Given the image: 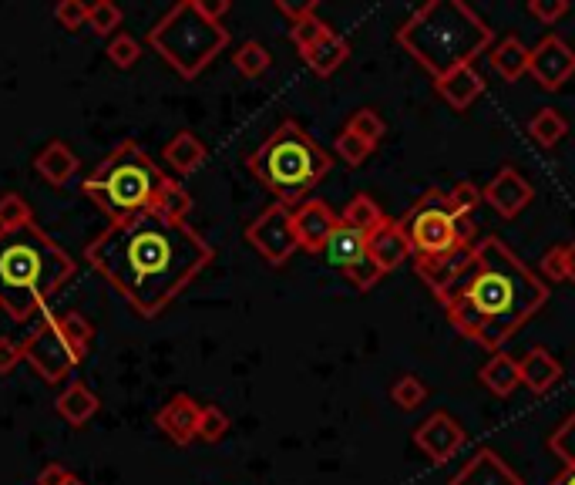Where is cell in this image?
Wrapping results in <instances>:
<instances>
[{
	"mask_svg": "<svg viewBox=\"0 0 575 485\" xmlns=\"http://www.w3.org/2000/svg\"><path fill=\"white\" fill-rule=\"evenodd\" d=\"M209 240L189 223L145 209L111 223L85 250L88 267L101 273L142 317H159L175 297L212 263Z\"/></svg>",
	"mask_w": 575,
	"mask_h": 485,
	"instance_id": "1",
	"label": "cell"
},
{
	"mask_svg": "<svg viewBox=\"0 0 575 485\" xmlns=\"http://www.w3.org/2000/svg\"><path fill=\"white\" fill-rule=\"evenodd\" d=\"M549 300V287L508 250L502 236L475 243L471 270L444 297L454 331L498 354Z\"/></svg>",
	"mask_w": 575,
	"mask_h": 485,
	"instance_id": "2",
	"label": "cell"
},
{
	"mask_svg": "<svg viewBox=\"0 0 575 485\" xmlns=\"http://www.w3.org/2000/svg\"><path fill=\"white\" fill-rule=\"evenodd\" d=\"M74 277V260L41 226L0 233V307L27 324Z\"/></svg>",
	"mask_w": 575,
	"mask_h": 485,
	"instance_id": "3",
	"label": "cell"
},
{
	"mask_svg": "<svg viewBox=\"0 0 575 485\" xmlns=\"http://www.w3.org/2000/svg\"><path fill=\"white\" fill-rule=\"evenodd\" d=\"M397 44L438 81L491 48V27L461 0H431L407 17Z\"/></svg>",
	"mask_w": 575,
	"mask_h": 485,
	"instance_id": "4",
	"label": "cell"
},
{
	"mask_svg": "<svg viewBox=\"0 0 575 485\" xmlns=\"http://www.w3.org/2000/svg\"><path fill=\"white\" fill-rule=\"evenodd\" d=\"M246 169L276 196V203L293 209L310 199V192L330 176L333 159L306 135V128L293 118L246 159Z\"/></svg>",
	"mask_w": 575,
	"mask_h": 485,
	"instance_id": "5",
	"label": "cell"
},
{
	"mask_svg": "<svg viewBox=\"0 0 575 485\" xmlns=\"http://www.w3.org/2000/svg\"><path fill=\"white\" fill-rule=\"evenodd\" d=\"M165 179L169 176L155 166L152 155H148L142 145L122 142L81 182V192H85L111 223H122V219H132L138 213H145V209H155V199H159Z\"/></svg>",
	"mask_w": 575,
	"mask_h": 485,
	"instance_id": "6",
	"label": "cell"
},
{
	"mask_svg": "<svg viewBox=\"0 0 575 485\" xmlns=\"http://www.w3.org/2000/svg\"><path fill=\"white\" fill-rule=\"evenodd\" d=\"M148 44L169 61L175 71L192 81L216 61V54L226 51L229 31L209 17L199 14L196 0H179L159 24L148 31Z\"/></svg>",
	"mask_w": 575,
	"mask_h": 485,
	"instance_id": "7",
	"label": "cell"
},
{
	"mask_svg": "<svg viewBox=\"0 0 575 485\" xmlns=\"http://www.w3.org/2000/svg\"><path fill=\"white\" fill-rule=\"evenodd\" d=\"M91 337H95V327H91L88 317H81V314L48 317L21 344L24 361L31 364L48 384H58L81 364Z\"/></svg>",
	"mask_w": 575,
	"mask_h": 485,
	"instance_id": "8",
	"label": "cell"
},
{
	"mask_svg": "<svg viewBox=\"0 0 575 485\" xmlns=\"http://www.w3.org/2000/svg\"><path fill=\"white\" fill-rule=\"evenodd\" d=\"M397 223H401L404 236L411 240L414 256H441L454 250V246H461L458 236H454V213L448 206V192L441 189L424 192Z\"/></svg>",
	"mask_w": 575,
	"mask_h": 485,
	"instance_id": "9",
	"label": "cell"
},
{
	"mask_svg": "<svg viewBox=\"0 0 575 485\" xmlns=\"http://www.w3.org/2000/svg\"><path fill=\"white\" fill-rule=\"evenodd\" d=\"M323 256H327L330 267H337L343 277L360 290H370L380 277H384V273L377 270V263L370 260V233L343 223V219L327 240V246H323Z\"/></svg>",
	"mask_w": 575,
	"mask_h": 485,
	"instance_id": "10",
	"label": "cell"
},
{
	"mask_svg": "<svg viewBox=\"0 0 575 485\" xmlns=\"http://www.w3.org/2000/svg\"><path fill=\"white\" fill-rule=\"evenodd\" d=\"M246 243L253 246L270 267H283V263L300 250L296 230H293V209H286L280 203L266 206L263 213L246 226Z\"/></svg>",
	"mask_w": 575,
	"mask_h": 485,
	"instance_id": "11",
	"label": "cell"
},
{
	"mask_svg": "<svg viewBox=\"0 0 575 485\" xmlns=\"http://www.w3.org/2000/svg\"><path fill=\"white\" fill-rule=\"evenodd\" d=\"M471 260H475V243L454 246V250L441 253V256H414V270H417V277L431 287V294L444 304V297H448L461 283V277L471 270Z\"/></svg>",
	"mask_w": 575,
	"mask_h": 485,
	"instance_id": "12",
	"label": "cell"
},
{
	"mask_svg": "<svg viewBox=\"0 0 575 485\" xmlns=\"http://www.w3.org/2000/svg\"><path fill=\"white\" fill-rule=\"evenodd\" d=\"M528 75L539 81L545 91H559L565 81L575 75V51L559 38V34H545V38L532 48Z\"/></svg>",
	"mask_w": 575,
	"mask_h": 485,
	"instance_id": "13",
	"label": "cell"
},
{
	"mask_svg": "<svg viewBox=\"0 0 575 485\" xmlns=\"http://www.w3.org/2000/svg\"><path fill=\"white\" fill-rule=\"evenodd\" d=\"M414 445L428 455L431 462H448L461 445H465V428L448 411H434L414 428Z\"/></svg>",
	"mask_w": 575,
	"mask_h": 485,
	"instance_id": "14",
	"label": "cell"
},
{
	"mask_svg": "<svg viewBox=\"0 0 575 485\" xmlns=\"http://www.w3.org/2000/svg\"><path fill=\"white\" fill-rule=\"evenodd\" d=\"M535 189L515 166L498 169V176L481 189V203H488L502 219H515L522 209L532 203Z\"/></svg>",
	"mask_w": 575,
	"mask_h": 485,
	"instance_id": "15",
	"label": "cell"
},
{
	"mask_svg": "<svg viewBox=\"0 0 575 485\" xmlns=\"http://www.w3.org/2000/svg\"><path fill=\"white\" fill-rule=\"evenodd\" d=\"M337 226H340V213H333L323 199H306L303 206L293 209L296 243H300V250L306 253H323V246H327Z\"/></svg>",
	"mask_w": 575,
	"mask_h": 485,
	"instance_id": "16",
	"label": "cell"
},
{
	"mask_svg": "<svg viewBox=\"0 0 575 485\" xmlns=\"http://www.w3.org/2000/svg\"><path fill=\"white\" fill-rule=\"evenodd\" d=\"M448 485H522V479L508 469L495 448H478V452L454 472V479Z\"/></svg>",
	"mask_w": 575,
	"mask_h": 485,
	"instance_id": "17",
	"label": "cell"
},
{
	"mask_svg": "<svg viewBox=\"0 0 575 485\" xmlns=\"http://www.w3.org/2000/svg\"><path fill=\"white\" fill-rule=\"evenodd\" d=\"M199 415H202V405H196L189 395H175L169 405L155 415V422H159V428L175 445H189L199 432Z\"/></svg>",
	"mask_w": 575,
	"mask_h": 485,
	"instance_id": "18",
	"label": "cell"
},
{
	"mask_svg": "<svg viewBox=\"0 0 575 485\" xmlns=\"http://www.w3.org/2000/svg\"><path fill=\"white\" fill-rule=\"evenodd\" d=\"M434 91H438L441 102L448 108L465 112V108H471L475 98H481V91H485V78L475 71V64H465V68H454L451 75L434 81Z\"/></svg>",
	"mask_w": 575,
	"mask_h": 485,
	"instance_id": "19",
	"label": "cell"
},
{
	"mask_svg": "<svg viewBox=\"0 0 575 485\" xmlns=\"http://www.w3.org/2000/svg\"><path fill=\"white\" fill-rule=\"evenodd\" d=\"M411 256V240L404 236L401 223H391L387 219L377 233H370V260L377 263L380 273H391Z\"/></svg>",
	"mask_w": 575,
	"mask_h": 485,
	"instance_id": "20",
	"label": "cell"
},
{
	"mask_svg": "<svg viewBox=\"0 0 575 485\" xmlns=\"http://www.w3.org/2000/svg\"><path fill=\"white\" fill-rule=\"evenodd\" d=\"M518 374H522V384L532 395H545L549 388H555L562 378V364L552 358L545 347H532L522 361H518Z\"/></svg>",
	"mask_w": 575,
	"mask_h": 485,
	"instance_id": "21",
	"label": "cell"
},
{
	"mask_svg": "<svg viewBox=\"0 0 575 485\" xmlns=\"http://www.w3.org/2000/svg\"><path fill=\"white\" fill-rule=\"evenodd\" d=\"M162 159L169 162L172 172H179V176H192V172H199L202 162H206V145H202L196 132L182 128V132H175L169 145L162 149Z\"/></svg>",
	"mask_w": 575,
	"mask_h": 485,
	"instance_id": "22",
	"label": "cell"
},
{
	"mask_svg": "<svg viewBox=\"0 0 575 485\" xmlns=\"http://www.w3.org/2000/svg\"><path fill=\"white\" fill-rule=\"evenodd\" d=\"M34 169H37V176L44 182H51V186H68L74 179V172H78V155H74L64 142H48L41 152H37Z\"/></svg>",
	"mask_w": 575,
	"mask_h": 485,
	"instance_id": "23",
	"label": "cell"
},
{
	"mask_svg": "<svg viewBox=\"0 0 575 485\" xmlns=\"http://www.w3.org/2000/svg\"><path fill=\"white\" fill-rule=\"evenodd\" d=\"M528 58H532V48H525L522 38H515V34L502 38L488 54L491 71L502 81H518L522 75H528Z\"/></svg>",
	"mask_w": 575,
	"mask_h": 485,
	"instance_id": "24",
	"label": "cell"
},
{
	"mask_svg": "<svg viewBox=\"0 0 575 485\" xmlns=\"http://www.w3.org/2000/svg\"><path fill=\"white\" fill-rule=\"evenodd\" d=\"M58 415L64 418V422H71V425H85L91 422V418L98 415V408H101V401L95 391L88 388V384H81V381H71L68 388L58 395Z\"/></svg>",
	"mask_w": 575,
	"mask_h": 485,
	"instance_id": "25",
	"label": "cell"
},
{
	"mask_svg": "<svg viewBox=\"0 0 575 485\" xmlns=\"http://www.w3.org/2000/svg\"><path fill=\"white\" fill-rule=\"evenodd\" d=\"M347 58H350V44L343 41L337 31L323 34V38H320L317 44H313L310 51H303V61L310 64V68L317 71L320 78L333 75V71H337Z\"/></svg>",
	"mask_w": 575,
	"mask_h": 485,
	"instance_id": "26",
	"label": "cell"
},
{
	"mask_svg": "<svg viewBox=\"0 0 575 485\" xmlns=\"http://www.w3.org/2000/svg\"><path fill=\"white\" fill-rule=\"evenodd\" d=\"M481 384L491 391V395H498V398H508L512 391L522 384V374H518V361L515 358H508L505 351H498V354H491L488 364L481 368Z\"/></svg>",
	"mask_w": 575,
	"mask_h": 485,
	"instance_id": "27",
	"label": "cell"
},
{
	"mask_svg": "<svg viewBox=\"0 0 575 485\" xmlns=\"http://www.w3.org/2000/svg\"><path fill=\"white\" fill-rule=\"evenodd\" d=\"M565 132H569V122H565L555 108H539V112L528 118V135H532V142H539L542 149L559 145Z\"/></svg>",
	"mask_w": 575,
	"mask_h": 485,
	"instance_id": "28",
	"label": "cell"
},
{
	"mask_svg": "<svg viewBox=\"0 0 575 485\" xmlns=\"http://www.w3.org/2000/svg\"><path fill=\"white\" fill-rule=\"evenodd\" d=\"M340 219H343V223H350V226H357V230H364V233H377L380 226L387 223V216L380 213V206L370 196H354V199H350V203L343 206Z\"/></svg>",
	"mask_w": 575,
	"mask_h": 485,
	"instance_id": "29",
	"label": "cell"
},
{
	"mask_svg": "<svg viewBox=\"0 0 575 485\" xmlns=\"http://www.w3.org/2000/svg\"><path fill=\"white\" fill-rule=\"evenodd\" d=\"M189 209H192V196L185 192L182 182L179 179H165L159 199H155V213L165 216V219H175V223H185Z\"/></svg>",
	"mask_w": 575,
	"mask_h": 485,
	"instance_id": "30",
	"label": "cell"
},
{
	"mask_svg": "<svg viewBox=\"0 0 575 485\" xmlns=\"http://www.w3.org/2000/svg\"><path fill=\"white\" fill-rule=\"evenodd\" d=\"M233 64L239 68V75H246V78H259V75H266V71H270L273 54L266 51L259 41H246L243 48H239V51L233 54Z\"/></svg>",
	"mask_w": 575,
	"mask_h": 485,
	"instance_id": "31",
	"label": "cell"
},
{
	"mask_svg": "<svg viewBox=\"0 0 575 485\" xmlns=\"http://www.w3.org/2000/svg\"><path fill=\"white\" fill-rule=\"evenodd\" d=\"M343 128L360 135L367 145H380V139L387 135L384 118H380V112H374V108H357V112L347 118V125H343Z\"/></svg>",
	"mask_w": 575,
	"mask_h": 485,
	"instance_id": "32",
	"label": "cell"
},
{
	"mask_svg": "<svg viewBox=\"0 0 575 485\" xmlns=\"http://www.w3.org/2000/svg\"><path fill=\"white\" fill-rule=\"evenodd\" d=\"M31 223L34 216H31V206L24 203V196L4 192V196H0V233L21 230V226H31Z\"/></svg>",
	"mask_w": 575,
	"mask_h": 485,
	"instance_id": "33",
	"label": "cell"
},
{
	"mask_svg": "<svg viewBox=\"0 0 575 485\" xmlns=\"http://www.w3.org/2000/svg\"><path fill=\"white\" fill-rule=\"evenodd\" d=\"M424 398H428V384H424L421 378H414V374H401V378L394 381L391 401H394L397 408L414 411V408L424 405Z\"/></svg>",
	"mask_w": 575,
	"mask_h": 485,
	"instance_id": "34",
	"label": "cell"
},
{
	"mask_svg": "<svg viewBox=\"0 0 575 485\" xmlns=\"http://www.w3.org/2000/svg\"><path fill=\"white\" fill-rule=\"evenodd\" d=\"M333 152H337V159L347 162V166H364V162L370 159V152H374V145H367L360 135L343 128V132L337 135V142H333Z\"/></svg>",
	"mask_w": 575,
	"mask_h": 485,
	"instance_id": "35",
	"label": "cell"
},
{
	"mask_svg": "<svg viewBox=\"0 0 575 485\" xmlns=\"http://www.w3.org/2000/svg\"><path fill=\"white\" fill-rule=\"evenodd\" d=\"M118 24H122V7L111 4V0H98V4L88 7V27L95 34H101V38L115 31Z\"/></svg>",
	"mask_w": 575,
	"mask_h": 485,
	"instance_id": "36",
	"label": "cell"
},
{
	"mask_svg": "<svg viewBox=\"0 0 575 485\" xmlns=\"http://www.w3.org/2000/svg\"><path fill=\"white\" fill-rule=\"evenodd\" d=\"M330 31H333V27L323 24L317 14H310V17H303V21H296V24L290 27V38H293V44H296V48H300V54H303V51H310L313 44L323 38V34H330Z\"/></svg>",
	"mask_w": 575,
	"mask_h": 485,
	"instance_id": "37",
	"label": "cell"
},
{
	"mask_svg": "<svg viewBox=\"0 0 575 485\" xmlns=\"http://www.w3.org/2000/svg\"><path fill=\"white\" fill-rule=\"evenodd\" d=\"M549 448H552V455H559V459L569 465V469H575V411L552 432Z\"/></svg>",
	"mask_w": 575,
	"mask_h": 485,
	"instance_id": "38",
	"label": "cell"
},
{
	"mask_svg": "<svg viewBox=\"0 0 575 485\" xmlns=\"http://www.w3.org/2000/svg\"><path fill=\"white\" fill-rule=\"evenodd\" d=\"M229 432V418L226 411L216 408V405H202V415H199V432L196 438H202V442H219L222 435Z\"/></svg>",
	"mask_w": 575,
	"mask_h": 485,
	"instance_id": "39",
	"label": "cell"
},
{
	"mask_svg": "<svg viewBox=\"0 0 575 485\" xmlns=\"http://www.w3.org/2000/svg\"><path fill=\"white\" fill-rule=\"evenodd\" d=\"M108 58L111 64H118V68H135L138 58H142V44H138L132 34H115V38L108 41Z\"/></svg>",
	"mask_w": 575,
	"mask_h": 485,
	"instance_id": "40",
	"label": "cell"
},
{
	"mask_svg": "<svg viewBox=\"0 0 575 485\" xmlns=\"http://www.w3.org/2000/svg\"><path fill=\"white\" fill-rule=\"evenodd\" d=\"M481 203V189L475 182H458V186L448 189V206L454 216H471Z\"/></svg>",
	"mask_w": 575,
	"mask_h": 485,
	"instance_id": "41",
	"label": "cell"
},
{
	"mask_svg": "<svg viewBox=\"0 0 575 485\" xmlns=\"http://www.w3.org/2000/svg\"><path fill=\"white\" fill-rule=\"evenodd\" d=\"M54 17H58L64 31H78V27L88 24V4H81V0H61V4L54 7Z\"/></svg>",
	"mask_w": 575,
	"mask_h": 485,
	"instance_id": "42",
	"label": "cell"
},
{
	"mask_svg": "<svg viewBox=\"0 0 575 485\" xmlns=\"http://www.w3.org/2000/svg\"><path fill=\"white\" fill-rule=\"evenodd\" d=\"M528 14H532L535 21H542L545 27H552L559 17L569 14V4H565V0H532V4H528Z\"/></svg>",
	"mask_w": 575,
	"mask_h": 485,
	"instance_id": "43",
	"label": "cell"
},
{
	"mask_svg": "<svg viewBox=\"0 0 575 485\" xmlns=\"http://www.w3.org/2000/svg\"><path fill=\"white\" fill-rule=\"evenodd\" d=\"M539 270H542L549 280H555V283L569 280V273H565V253H562V246H555V250H549V253L542 256Z\"/></svg>",
	"mask_w": 575,
	"mask_h": 485,
	"instance_id": "44",
	"label": "cell"
},
{
	"mask_svg": "<svg viewBox=\"0 0 575 485\" xmlns=\"http://www.w3.org/2000/svg\"><path fill=\"white\" fill-rule=\"evenodd\" d=\"M24 358V347L11 341V337H0V374L14 371V364Z\"/></svg>",
	"mask_w": 575,
	"mask_h": 485,
	"instance_id": "45",
	"label": "cell"
},
{
	"mask_svg": "<svg viewBox=\"0 0 575 485\" xmlns=\"http://www.w3.org/2000/svg\"><path fill=\"white\" fill-rule=\"evenodd\" d=\"M276 11L286 14L296 24V21H303V17L317 14V0H306V4H286V0H276Z\"/></svg>",
	"mask_w": 575,
	"mask_h": 485,
	"instance_id": "46",
	"label": "cell"
},
{
	"mask_svg": "<svg viewBox=\"0 0 575 485\" xmlns=\"http://www.w3.org/2000/svg\"><path fill=\"white\" fill-rule=\"evenodd\" d=\"M196 7H199L202 17H209V21H216V24H222V17L233 11L229 0H196Z\"/></svg>",
	"mask_w": 575,
	"mask_h": 485,
	"instance_id": "47",
	"label": "cell"
},
{
	"mask_svg": "<svg viewBox=\"0 0 575 485\" xmlns=\"http://www.w3.org/2000/svg\"><path fill=\"white\" fill-rule=\"evenodd\" d=\"M71 479V472L64 469V465H48L41 475H37V482L34 485H64Z\"/></svg>",
	"mask_w": 575,
	"mask_h": 485,
	"instance_id": "48",
	"label": "cell"
},
{
	"mask_svg": "<svg viewBox=\"0 0 575 485\" xmlns=\"http://www.w3.org/2000/svg\"><path fill=\"white\" fill-rule=\"evenodd\" d=\"M562 253H565V273H569V283H575V243H565Z\"/></svg>",
	"mask_w": 575,
	"mask_h": 485,
	"instance_id": "49",
	"label": "cell"
},
{
	"mask_svg": "<svg viewBox=\"0 0 575 485\" xmlns=\"http://www.w3.org/2000/svg\"><path fill=\"white\" fill-rule=\"evenodd\" d=\"M549 485H575V469H569V465H565V469L555 475Z\"/></svg>",
	"mask_w": 575,
	"mask_h": 485,
	"instance_id": "50",
	"label": "cell"
},
{
	"mask_svg": "<svg viewBox=\"0 0 575 485\" xmlns=\"http://www.w3.org/2000/svg\"><path fill=\"white\" fill-rule=\"evenodd\" d=\"M64 485H85V482H78V479H74V475H71V479H68V482H64Z\"/></svg>",
	"mask_w": 575,
	"mask_h": 485,
	"instance_id": "51",
	"label": "cell"
}]
</instances>
